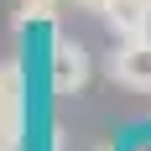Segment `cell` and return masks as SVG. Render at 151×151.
<instances>
[{
	"label": "cell",
	"mask_w": 151,
	"mask_h": 151,
	"mask_svg": "<svg viewBox=\"0 0 151 151\" xmlns=\"http://www.w3.org/2000/svg\"><path fill=\"white\" fill-rule=\"evenodd\" d=\"M52 5H58V0H21V11H16V26L26 31V26H52Z\"/></svg>",
	"instance_id": "5b68a950"
},
{
	"label": "cell",
	"mask_w": 151,
	"mask_h": 151,
	"mask_svg": "<svg viewBox=\"0 0 151 151\" xmlns=\"http://www.w3.org/2000/svg\"><path fill=\"white\" fill-rule=\"evenodd\" d=\"M26 136V83L16 63H0V151H21Z\"/></svg>",
	"instance_id": "7a4b0ae2"
},
{
	"label": "cell",
	"mask_w": 151,
	"mask_h": 151,
	"mask_svg": "<svg viewBox=\"0 0 151 151\" xmlns=\"http://www.w3.org/2000/svg\"><path fill=\"white\" fill-rule=\"evenodd\" d=\"M109 78L125 83V89H151V31H136V37H120V47L109 52Z\"/></svg>",
	"instance_id": "3957f363"
},
{
	"label": "cell",
	"mask_w": 151,
	"mask_h": 151,
	"mask_svg": "<svg viewBox=\"0 0 151 151\" xmlns=\"http://www.w3.org/2000/svg\"><path fill=\"white\" fill-rule=\"evenodd\" d=\"M99 16L109 21L115 37H136V31H151V0H104Z\"/></svg>",
	"instance_id": "277c9868"
},
{
	"label": "cell",
	"mask_w": 151,
	"mask_h": 151,
	"mask_svg": "<svg viewBox=\"0 0 151 151\" xmlns=\"http://www.w3.org/2000/svg\"><path fill=\"white\" fill-rule=\"evenodd\" d=\"M47 83L52 94H83L89 89V47L73 37H52L47 47Z\"/></svg>",
	"instance_id": "6da1fadb"
},
{
	"label": "cell",
	"mask_w": 151,
	"mask_h": 151,
	"mask_svg": "<svg viewBox=\"0 0 151 151\" xmlns=\"http://www.w3.org/2000/svg\"><path fill=\"white\" fill-rule=\"evenodd\" d=\"M73 5H78V11H94V16H99V5H104V0H73Z\"/></svg>",
	"instance_id": "8992f818"
}]
</instances>
